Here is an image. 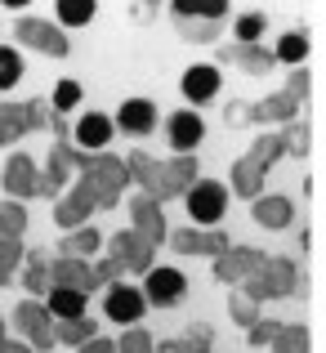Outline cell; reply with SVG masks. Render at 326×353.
Listing matches in <instances>:
<instances>
[{"instance_id":"obj_1","label":"cell","mask_w":326,"mask_h":353,"mask_svg":"<svg viewBox=\"0 0 326 353\" xmlns=\"http://www.w3.org/2000/svg\"><path fill=\"white\" fill-rule=\"evenodd\" d=\"M291 152V143H286V130L282 134H259L255 143H250L246 157H237V165H232V192L246 201H259V188H264L268 179V165L277 161V157Z\"/></svg>"},{"instance_id":"obj_2","label":"cell","mask_w":326,"mask_h":353,"mask_svg":"<svg viewBox=\"0 0 326 353\" xmlns=\"http://www.w3.org/2000/svg\"><path fill=\"white\" fill-rule=\"evenodd\" d=\"M170 14H174V27H179V36L188 45H210V41H219V23H223V14H228V5L223 0H174L170 5Z\"/></svg>"},{"instance_id":"obj_3","label":"cell","mask_w":326,"mask_h":353,"mask_svg":"<svg viewBox=\"0 0 326 353\" xmlns=\"http://www.w3.org/2000/svg\"><path fill=\"white\" fill-rule=\"evenodd\" d=\"M59 117L41 103V99H27V103H0V148L14 143V139L32 134V130H54Z\"/></svg>"},{"instance_id":"obj_4","label":"cell","mask_w":326,"mask_h":353,"mask_svg":"<svg viewBox=\"0 0 326 353\" xmlns=\"http://www.w3.org/2000/svg\"><path fill=\"white\" fill-rule=\"evenodd\" d=\"M295 277H300V273H295L291 259H268V255H264V264H259L255 273L241 282V291H246L255 304H264V300H282V295H291V291H295Z\"/></svg>"},{"instance_id":"obj_5","label":"cell","mask_w":326,"mask_h":353,"mask_svg":"<svg viewBox=\"0 0 326 353\" xmlns=\"http://www.w3.org/2000/svg\"><path fill=\"white\" fill-rule=\"evenodd\" d=\"M14 322H18V331L32 340V349L45 353V349L59 345V318H54V309L45 300H23L14 309Z\"/></svg>"},{"instance_id":"obj_6","label":"cell","mask_w":326,"mask_h":353,"mask_svg":"<svg viewBox=\"0 0 326 353\" xmlns=\"http://www.w3.org/2000/svg\"><path fill=\"white\" fill-rule=\"evenodd\" d=\"M223 210H228V188H223V183H215V179H197V183H192V192H188V215L197 219L201 228L219 224Z\"/></svg>"},{"instance_id":"obj_7","label":"cell","mask_w":326,"mask_h":353,"mask_svg":"<svg viewBox=\"0 0 326 353\" xmlns=\"http://www.w3.org/2000/svg\"><path fill=\"white\" fill-rule=\"evenodd\" d=\"M18 41L27 45V50L36 54H50V59H63L68 54V36H63V27L45 23V18H18Z\"/></svg>"},{"instance_id":"obj_8","label":"cell","mask_w":326,"mask_h":353,"mask_svg":"<svg viewBox=\"0 0 326 353\" xmlns=\"http://www.w3.org/2000/svg\"><path fill=\"white\" fill-rule=\"evenodd\" d=\"M108 255H112V259H121L130 273H152V255H156V246H152V241H147L143 233L125 228V233H112Z\"/></svg>"},{"instance_id":"obj_9","label":"cell","mask_w":326,"mask_h":353,"mask_svg":"<svg viewBox=\"0 0 326 353\" xmlns=\"http://www.w3.org/2000/svg\"><path fill=\"white\" fill-rule=\"evenodd\" d=\"M259 264H264V255H259L255 246H228V250L215 259V282H223V286H241Z\"/></svg>"},{"instance_id":"obj_10","label":"cell","mask_w":326,"mask_h":353,"mask_svg":"<svg viewBox=\"0 0 326 353\" xmlns=\"http://www.w3.org/2000/svg\"><path fill=\"white\" fill-rule=\"evenodd\" d=\"M94 206H99V201H94V188H90L85 179H77V188H68V192L59 197L54 219H59V224L72 233V228H85V219L94 215Z\"/></svg>"},{"instance_id":"obj_11","label":"cell","mask_w":326,"mask_h":353,"mask_svg":"<svg viewBox=\"0 0 326 353\" xmlns=\"http://www.w3.org/2000/svg\"><path fill=\"white\" fill-rule=\"evenodd\" d=\"M5 192L9 197H41V170H36V161L27 152H14L5 161Z\"/></svg>"},{"instance_id":"obj_12","label":"cell","mask_w":326,"mask_h":353,"mask_svg":"<svg viewBox=\"0 0 326 353\" xmlns=\"http://www.w3.org/2000/svg\"><path fill=\"white\" fill-rule=\"evenodd\" d=\"M197 183V157H174V161H161V188H156V201H170V197H183L192 192Z\"/></svg>"},{"instance_id":"obj_13","label":"cell","mask_w":326,"mask_h":353,"mask_svg":"<svg viewBox=\"0 0 326 353\" xmlns=\"http://www.w3.org/2000/svg\"><path fill=\"white\" fill-rule=\"evenodd\" d=\"M170 241H174L179 255H215V259L232 246V241L223 237V228H179Z\"/></svg>"},{"instance_id":"obj_14","label":"cell","mask_w":326,"mask_h":353,"mask_svg":"<svg viewBox=\"0 0 326 353\" xmlns=\"http://www.w3.org/2000/svg\"><path fill=\"white\" fill-rule=\"evenodd\" d=\"M143 304H147V295L139 291V286H112L108 300H103V313H108L112 322H121V327H139Z\"/></svg>"},{"instance_id":"obj_15","label":"cell","mask_w":326,"mask_h":353,"mask_svg":"<svg viewBox=\"0 0 326 353\" xmlns=\"http://www.w3.org/2000/svg\"><path fill=\"white\" fill-rule=\"evenodd\" d=\"M183 291H188V277L179 273V268H152L147 273V304H156V309H170V304L183 300Z\"/></svg>"},{"instance_id":"obj_16","label":"cell","mask_w":326,"mask_h":353,"mask_svg":"<svg viewBox=\"0 0 326 353\" xmlns=\"http://www.w3.org/2000/svg\"><path fill=\"white\" fill-rule=\"evenodd\" d=\"M304 99L295 94V90H282V94H268L259 99V103H250V125H268V121H286L291 125L295 112H300Z\"/></svg>"},{"instance_id":"obj_17","label":"cell","mask_w":326,"mask_h":353,"mask_svg":"<svg viewBox=\"0 0 326 353\" xmlns=\"http://www.w3.org/2000/svg\"><path fill=\"white\" fill-rule=\"evenodd\" d=\"M130 215H134V233H143L147 241H152V246H161L165 237V215H161V201H152V197H143V192H139L134 201H130Z\"/></svg>"},{"instance_id":"obj_18","label":"cell","mask_w":326,"mask_h":353,"mask_svg":"<svg viewBox=\"0 0 326 353\" xmlns=\"http://www.w3.org/2000/svg\"><path fill=\"white\" fill-rule=\"evenodd\" d=\"M50 273H54V286H72V291H85V295L99 286L94 264H90V259H72V255H63V259H54V264H50Z\"/></svg>"},{"instance_id":"obj_19","label":"cell","mask_w":326,"mask_h":353,"mask_svg":"<svg viewBox=\"0 0 326 353\" xmlns=\"http://www.w3.org/2000/svg\"><path fill=\"white\" fill-rule=\"evenodd\" d=\"M219 94V68L215 63H192L183 72V99L188 103H210Z\"/></svg>"},{"instance_id":"obj_20","label":"cell","mask_w":326,"mask_h":353,"mask_svg":"<svg viewBox=\"0 0 326 353\" xmlns=\"http://www.w3.org/2000/svg\"><path fill=\"white\" fill-rule=\"evenodd\" d=\"M112 130H116V121H112V117H103V112H85V117L77 121V148H85V152H108Z\"/></svg>"},{"instance_id":"obj_21","label":"cell","mask_w":326,"mask_h":353,"mask_svg":"<svg viewBox=\"0 0 326 353\" xmlns=\"http://www.w3.org/2000/svg\"><path fill=\"white\" fill-rule=\"evenodd\" d=\"M125 165H130V183H139L143 188V197H152L156 201V188H161V161H156L152 152H130L125 157Z\"/></svg>"},{"instance_id":"obj_22","label":"cell","mask_w":326,"mask_h":353,"mask_svg":"<svg viewBox=\"0 0 326 353\" xmlns=\"http://www.w3.org/2000/svg\"><path fill=\"white\" fill-rule=\"evenodd\" d=\"M223 63H241V72H250V77H259V72H268L277 63L273 50H264V45H228V50H219Z\"/></svg>"},{"instance_id":"obj_23","label":"cell","mask_w":326,"mask_h":353,"mask_svg":"<svg viewBox=\"0 0 326 353\" xmlns=\"http://www.w3.org/2000/svg\"><path fill=\"white\" fill-rule=\"evenodd\" d=\"M156 121V108L147 103V99H125L116 112V130H125V134H147Z\"/></svg>"},{"instance_id":"obj_24","label":"cell","mask_w":326,"mask_h":353,"mask_svg":"<svg viewBox=\"0 0 326 353\" xmlns=\"http://www.w3.org/2000/svg\"><path fill=\"white\" fill-rule=\"evenodd\" d=\"M201 134H206V125H201L197 112H174L170 117V143L179 148V157H188L201 143Z\"/></svg>"},{"instance_id":"obj_25","label":"cell","mask_w":326,"mask_h":353,"mask_svg":"<svg viewBox=\"0 0 326 353\" xmlns=\"http://www.w3.org/2000/svg\"><path fill=\"white\" fill-rule=\"evenodd\" d=\"M250 215H255V224H264V228H291V219H295V206H291V197H259V201H250Z\"/></svg>"},{"instance_id":"obj_26","label":"cell","mask_w":326,"mask_h":353,"mask_svg":"<svg viewBox=\"0 0 326 353\" xmlns=\"http://www.w3.org/2000/svg\"><path fill=\"white\" fill-rule=\"evenodd\" d=\"M45 304L54 309V318H85V291H72V286H54L45 295Z\"/></svg>"},{"instance_id":"obj_27","label":"cell","mask_w":326,"mask_h":353,"mask_svg":"<svg viewBox=\"0 0 326 353\" xmlns=\"http://www.w3.org/2000/svg\"><path fill=\"white\" fill-rule=\"evenodd\" d=\"M94 336H99V322L94 318H63L59 322V345L81 349V345H90Z\"/></svg>"},{"instance_id":"obj_28","label":"cell","mask_w":326,"mask_h":353,"mask_svg":"<svg viewBox=\"0 0 326 353\" xmlns=\"http://www.w3.org/2000/svg\"><path fill=\"white\" fill-rule=\"evenodd\" d=\"M68 170H72V165L63 161L59 152H50V161H45V170H41V197H63V188H68Z\"/></svg>"},{"instance_id":"obj_29","label":"cell","mask_w":326,"mask_h":353,"mask_svg":"<svg viewBox=\"0 0 326 353\" xmlns=\"http://www.w3.org/2000/svg\"><path fill=\"white\" fill-rule=\"evenodd\" d=\"M23 286L41 300V295H50L54 291V273H50V264H45L41 255H27V268H23Z\"/></svg>"},{"instance_id":"obj_30","label":"cell","mask_w":326,"mask_h":353,"mask_svg":"<svg viewBox=\"0 0 326 353\" xmlns=\"http://www.w3.org/2000/svg\"><path fill=\"white\" fill-rule=\"evenodd\" d=\"M59 246H63V255H72V259H90L99 246H103V237H99L94 228H72V233L63 237Z\"/></svg>"},{"instance_id":"obj_31","label":"cell","mask_w":326,"mask_h":353,"mask_svg":"<svg viewBox=\"0 0 326 353\" xmlns=\"http://www.w3.org/2000/svg\"><path fill=\"white\" fill-rule=\"evenodd\" d=\"M313 340H309V327L304 322H295V327H282L273 340V353H309Z\"/></svg>"},{"instance_id":"obj_32","label":"cell","mask_w":326,"mask_h":353,"mask_svg":"<svg viewBox=\"0 0 326 353\" xmlns=\"http://www.w3.org/2000/svg\"><path fill=\"white\" fill-rule=\"evenodd\" d=\"M273 54H277V63H291V68H295V63L309 59V36H304V32H286L282 41H277Z\"/></svg>"},{"instance_id":"obj_33","label":"cell","mask_w":326,"mask_h":353,"mask_svg":"<svg viewBox=\"0 0 326 353\" xmlns=\"http://www.w3.org/2000/svg\"><path fill=\"white\" fill-rule=\"evenodd\" d=\"M27 259V250H23V237H0V286L14 277V268Z\"/></svg>"},{"instance_id":"obj_34","label":"cell","mask_w":326,"mask_h":353,"mask_svg":"<svg viewBox=\"0 0 326 353\" xmlns=\"http://www.w3.org/2000/svg\"><path fill=\"white\" fill-rule=\"evenodd\" d=\"M27 228V210L18 201H0V237H23Z\"/></svg>"},{"instance_id":"obj_35","label":"cell","mask_w":326,"mask_h":353,"mask_svg":"<svg viewBox=\"0 0 326 353\" xmlns=\"http://www.w3.org/2000/svg\"><path fill=\"white\" fill-rule=\"evenodd\" d=\"M228 313H232V322H237V327H246V331H250V327L259 322V304L250 300L246 291H237V295L228 300Z\"/></svg>"},{"instance_id":"obj_36","label":"cell","mask_w":326,"mask_h":353,"mask_svg":"<svg viewBox=\"0 0 326 353\" xmlns=\"http://www.w3.org/2000/svg\"><path fill=\"white\" fill-rule=\"evenodd\" d=\"M18 81H23V59H18V50L0 45V90H14Z\"/></svg>"},{"instance_id":"obj_37","label":"cell","mask_w":326,"mask_h":353,"mask_svg":"<svg viewBox=\"0 0 326 353\" xmlns=\"http://www.w3.org/2000/svg\"><path fill=\"white\" fill-rule=\"evenodd\" d=\"M94 18V0H63L59 5V23L63 27H81Z\"/></svg>"},{"instance_id":"obj_38","label":"cell","mask_w":326,"mask_h":353,"mask_svg":"<svg viewBox=\"0 0 326 353\" xmlns=\"http://www.w3.org/2000/svg\"><path fill=\"white\" fill-rule=\"evenodd\" d=\"M116 353H156V340L143 327H125V336L116 340Z\"/></svg>"},{"instance_id":"obj_39","label":"cell","mask_w":326,"mask_h":353,"mask_svg":"<svg viewBox=\"0 0 326 353\" xmlns=\"http://www.w3.org/2000/svg\"><path fill=\"white\" fill-rule=\"evenodd\" d=\"M81 103V85L77 81H59V85H54V112H72V108Z\"/></svg>"},{"instance_id":"obj_40","label":"cell","mask_w":326,"mask_h":353,"mask_svg":"<svg viewBox=\"0 0 326 353\" xmlns=\"http://www.w3.org/2000/svg\"><path fill=\"white\" fill-rule=\"evenodd\" d=\"M237 36H241V45H259V36H264V14H241Z\"/></svg>"},{"instance_id":"obj_41","label":"cell","mask_w":326,"mask_h":353,"mask_svg":"<svg viewBox=\"0 0 326 353\" xmlns=\"http://www.w3.org/2000/svg\"><path fill=\"white\" fill-rule=\"evenodd\" d=\"M277 331H282V322H268V318H259L255 327L246 331V340H250V345H273V340H277Z\"/></svg>"},{"instance_id":"obj_42","label":"cell","mask_w":326,"mask_h":353,"mask_svg":"<svg viewBox=\"0 0 326 353\" xmlns=\"http://www.w3.org/2000/svg\"><path fill=\"white\" fill-rule=\"evenodd\" d=\"M179 349H183V353H210V331H206V327H192L188 336L179 340Z\"/></svg>"},{"instance_id":"obj_43","label":"cell","mask_w":326,"mask_h":353,"mask_svg":"<svg viewBox=\"0 0 326 353\" xmlns=\"http://www.w3.org/2000/svg\"><path fill=\"white\" fill-rule=\"evenodd\" d=\"M121 273H125V264H121V259H99V264H94V277H99V286H112V282H116V277Z\"/></svg>"},{"instance_id":"obj_44","label":"cell","mask_w":326,"mask_h":353,"mask_svg":"<svg viewBox=\"0 0 326 353\" xmlns=\"http://www.w3.org/2000/svg\"><path fill=\"white\" fill-rule=\"evenodd\" d=\"M286 143H291V152H295V157H304V152H309V125H304V121L286 125Z\"/></svg>"},{"instance_id":"obj_45","label":"cell","mask_w":326,"mask_h":353,"mask_svg":"<svg viewBox=\"0 0 326 353\" xmlns=\"http://www.w3.org/2000/svg\"><path fill=\"white\" fill-rule=\"evenodd\" d=\"M286 90H295V94H300V99H309V72H295V77H291V85H286Z\"/></svg>"},{"instance_id":"obj_46","label":"cell","mask_w":326,"mask_h":353,"mask_svg":"<svg viewBox=\"0 0 326 353\" xmlns=\"http://www.w3.org/2000/svg\"><path fill=\"white\" fill-rule=\"evenodd\" d=\"M77 353H116V345H112V340H99V336H94L90 345H81Z\"/></svg>"},{"instance_id":"obj_47","label":"cell","mask_w":326,"mask_h":353,"mask_svg":"<svg viewBox=\"0 0 326 353\" xmlns=\"http://www.w3.org/2000/svg\"><path fill=\"white\" fill-rule=\"evenodd\" d=\"M0 353H32V345H14V340H5V345H0Z\"/></svg>"},{"instance_id":"obj_48","label":"cell","mask_w":326,"mask_h":353,"mask_svg":"<svg viewBox=\"0 0 326 353\" xmlns=\"http://www.w3.org/2000/svg\"><path fill=\"white\" fill-rule=\"evenodd\" d=\"M156 353H183V349H179V340H165V345H156Z\"/></svg>"},{"instance_id":"obj_49","label":"cell","mask_w":326,"mask_h":353,"mask_svg":"<svg viewBox=\"0 0 326 353\" xmlns=\"http://www.w3.org/2000/svg\"><path fill=\"white\" fill-rule=\"evenodd\" d=\"M0 345H5V318H0Z\"/></svg>"}]
</instances>
